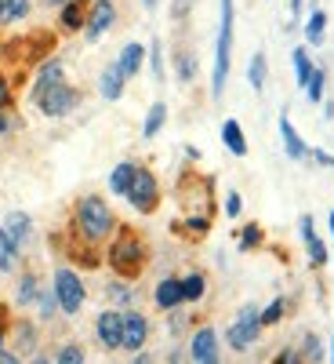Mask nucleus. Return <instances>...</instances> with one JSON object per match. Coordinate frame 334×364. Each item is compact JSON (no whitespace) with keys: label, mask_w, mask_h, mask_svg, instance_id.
<instances>
[{"label":"nucleus","mask_w":334,"mask_h":364,"mask_svg":"<svg viewBox=\"0 0 334 364\" xmlns=\"http://www.w3.org/2000/svg\"><path fill=\"white\" fill-rule=\"evenodd\" d=\"M157 4H160V0H142V8H145V11H157Z\"/></svg>","instance_id":"obj_54"},{"label":"nucleus","mask_w":334,"mask_h":364,"mask_svg":"<svg viewBox=\"0 0 334 364\" xmlns=\"http://www.w3.org/2000/svg\"><path fill=\"white\" fill-rule=\"evenodd\" d=\"M189 4H193V0H174V18L189 15Z\"/></svg>","instance_id":"obj_48"},{"label":"nucleus","mask_w":334,"mask_h":364,"mask_svg":"<svg viewBox=\"0 0 334 364\" xmlns=\"http://www.w3.org/2000/svg\"><path fill=\"white\" fill-rule=\"evenodd\" d=\"M135 161H120L113 171H109V190L116 193V197H128V190H131V178H135Z\"/></svg>","instance_id":"obj_24"},{"label":"nucleus","mask_w":334,"mask_h":364,"mask_svg":"<svg viewBox=\"0 0 334 364\" xmlns=\"http://www.w3.org/2000/svg\"><path fill=\"white\" fill-rule=\"evenodd\" d=\"M4 55H8V48H4V41H0V63H4Z\"/></svg>","instance_id":"obj_58"},{"label":"nucleus","mask_w":334,"mask_h":364,"mask_svg":"<svg viewBox=\"0 0 334 364\" xmlns=\"http://www.w3.org/2000/svg\"><path fill=\"white\" fill-rule=\"evenodd\" d=\"M149 73H153V80L157 84H164V44H160V37H153V44H149Z\"/></svg>","instance_id":"obj_38"},{"label":"nucleus","mask_w":334,"mask_h":364,"mask_svg":"<svg viewBox=\"0 0 334 364\" xmlns=\"http://www.w3.org/2000/svg\"><path fill=\"white\" fill-rule=\"evenodd\" d=\"M95 336L102 350H120V343H124V310H102L95 317Z\"/></svg>","instance_id":"obj_12"},{"label":"nucleus","mask_w":334,"mask_h":364,"mask_svg":"<svg viewBox=\"0 0 334 364\" xmlns=\"http://www.w3.org/2000/svg\"><path fill=\"white\" fill-rule=\"evenodd\" d=\"M8 331H11V317L0 306V353H8Z\"/></svg>","instance_id":"obj_45"},{"label":"nucleus","mask_w":334,"mask_h":364,"mask_svg":"<svg viewBox=\"0 0 334 364\" xmlns=\"http://www.w3.org/2000/svg\"><path fill=\"white\" fill-rule=\"evenodd\" d=\"M309 161H316L320 168H330L334 171V154H327V149H309Z\"/></svg>","instance_id":"obj_46"},{"label":"nucleus","mask_w":334,"mask_h":364,"mask_svg":"<svg viewBox=\"0 0 334 364\" xmlns=\"http://www.w3.org/2000/svg\"><path fill=\"white\" fill-rule=\"evenodd\" d=\"M167 364H186V350H171L167 353Z\"/></svg>","instance_id":"obj_49"},{"label":"nucleus","mask_w":334,"mask_h":364,"mask_svg":"<svg viewBox=\"0 0 334 364\" xmlns=\"http://www.w3.org/2000/svg\"><path fill=\"white\" fill-rule=\"evenodd\" d=\"M106 266L116 273L120 281H138L142 269L149 266V245L142 240V233L120 223V230L106 245Z\"/></svg>","instance_id":"obj_2"},{"label":"nucleus","mask_w":334,"mask_h":364,"mask_svg":"<svg viewBox=\"0 0 334 364\" xmlns=\"http://www.w3.org/2000/svg\"><path fill=\"white\" fill-rule=\"evenodd\" d=\"M323 117H327V120L334 117V99H327V102H323Z\"/></svg>","instance_id":"obj_52"},{"label":"nucleus","mask_w":334,"mask_h":364,"mask_svg":"<svg viewBox=\"0 0 334 364\" xmlns=\"http://www.w3.org/2000/svg\"><path fill=\"white\" fill-rule=\"evenodd\" d=\"M164 124H167V102H153L142 120V139H157L164 132Z\"/></svg>","instance_id":"obj_25"},{"label":"nucleus","mask_w":334,"mask_h":364,"mask_svg":"<svg viewBox=\"0 0 334 364\" xmlns=\"http://www.w3.org/2000/svg\"><path fill=\"white\" fill-rule=\"evenodd\" d=\"M330 262H334V252H330Z\"/></svg>","instance_id":"obj_60"},{"label":"nucleus","mask_w":334,"mask_h":364,"mask_svg":"<svg viewBox=\"0 0 334 364\" xmlns=\"http://www.w3.org/2000/svg\"><path fill=\"white\" fill-rule=\"evenodd\" d=\"M0 364H22V357L15 350H8V353H0Z\"/></svg>","instance_id":"obj_50"},{"label":"nucleus","mask_w":334,"mask_h":364,"mask_svg":"<svg viewBox=\"0 0 334 364\" xmlns=\"http://www.w3.org/2000/svg\"><path fill=\"white\" fill-rule=\"evenodd\" d=\"M116 26V4L113 0H91V11H87V26H84V37L95 44L102 41L109 29Z\"/></svg>","instance_id":"obj_10"},{"label":"nucleus","mask_w":334,"mask_h":364,"mask_svg":"<svg viewBox=\"0 0 334 364\" xmlns=\"http://www.w3.org/2000/svg\"><path fill=\"white\" fill-rule=\"evenodd\" d=\"M145 55H149V48H145V44H138V41L124 44V48H120V55H116L120 73H124L128 80H131V77H138V73H142V66H145Z\"/></svg>","instance_id":"obj_20"},{"label":"nucleus","mask_w":334,"mask_h":364,"mask_svg":"<svg viewBox=\"0 0 334 364\" xmlns=\"http://www.w3.org/2000/svg\"><path fill=\"white\" fill-rule=\"evenodd\" d=\"M51 364H87V353H84L80 343H62L58 353L51 357Z\"/></svg>","instance_id":"obj_37"},{"label":"nucleus","mask_w":334,"mask_h":364,"mask_svg":"<svg viewBox=\"0 0 334 364\" xmlns=\"http://www.w3.org/2000/svg\"><path fill=\"white\" fill-rule=\"evenodd\" d=\"M233 26H236V8L233 0H218V37H215V70H211V95H226V80L233 66Z\"/></svg>","instance_id":"obj_4"},{"label":"nucleus","mask_w":334,"mask_h":364,"mask_svg":"<svg viewBox=\"0 0 334 364\" xmlns=\"http://www.w3.org/2000/svg\"><path fill=\"white\" fill-rule=\"evenodd\" d=\"M262 336V306H255V302H247V306H240L236 317L229 321L226 328V346L233 353H247Z\"/></svg>","instance_id":"obj_5"},{"label":"nucleus","mask_w":334,"mask_h":364,"mask_svg":"<svg viewBox=\"0 0 334 364\" xmlns=\"http://www.w3.org/2000/svg\"><path fill=\"white\" fill-rule=\"evenodd\" d=\"M106 291H109V299L116 302V310H135V306H131V302H135V288H131V281H120V277H116Z\"/></svg>","instance_id":"obj_35"},{"label":"nucleus","mask_w":334,"mask_h":364,"mask_svg":"<svg viewBox=\"0 0 334 364\" xmlns=\"http://www.w3.org/2000/svg\"><path fill=\"white\" fill-rule=\"evenodd\" d=\"M11 102H15L11 77H8V73H0V113H4V109H11Z\"/></svg>","instance_id":"obj_42"},{"label":"nucleus","mask_w":334,"mask_h":364,"mask_svg":"<svg viewBox=\"0 0 334 364\" xmlns=\"http://www.w3.org/2000/svg\"><path fill=\"white\" fill-rule=\"evenodd\" d=\"M138 215H153V211L160 208V200H164V193H160V182H157V175L149 171V168H135V178H131V190H128V197H124Z\"/></svg>","instance_id":"obj_7"},{"label":"nucleus","mask_w":334,"mask_h":364,"mask_svg":"<svg viewBox=\"0 0 334 364\" xmlns=\"http://www.w3.org/2000/svg\"><path fill=\"white\" fill-rule=\"evenodd\" d=\"M8 343H15V353H18V357H22V353H33V350H37V343H40V331H37V324H33V321L18 317V321H11Z\"/></svg>","instance_id":"obj_17"},{"label":"nucleus","mask_w":334,"mask_h":364,"mask_svg":"<svg viewBox=\"0 0 334 364\" xmlns=\"http://www.w3.org/2000/svg\"><path fill=\"white\" fill-rule=\"evenodd\" d=\"M291 66H294V84L306 91V84H309L313 73H316V63H313L309 48H294V51H291Z\"/></svg>","instance_id":"obj_23"},{"label":"nucleus","mask_w":334,"mask_h":364,"mask_svg":"<svg viewBox=\"0 0 334 364\" xmlns=\"http://www.w3.org/2000/svg\"><path fill=\"white\" fill-rule=\"evenodd\" d=\"M327 226H330V237H334V208H330V215H327Z\"/></svg>","instance_id":"obj_57"},{"label":"nucleus","mask_w":334,"mask_h":364,"mask_svg":"<svg viewBox=\"0 0 334 364\" xmlns=\"http://www.w3.org/2000/svg\"><path fill=\"white\" fill-rule=\"evenodd\" d=\"M287 4H291V15H298V11H301V0H287Z\"/></svg>","instance_id":"obj_56"},{"label":"nucleus","mask_w":334,"mask_h":364,"mask_svg":"<svg viewBox=\"0 0 334 364\" xmlns=\"http://www.w3.org/2000/svg\"><path fill=\"white\" fill-rule=\"evenodd\" d=\"M87 11H91V0H69L66 8H58V26H62V33H84Z\"/></svg>","instance_id":"obj_18"},{"label":"nucleus","mask_w":334,"mask_h":364,"mask_svg":"<svg viewBox=\"0 0 334 364\" xmlns=\"http://www.w3.org/2000/svg\"><path fill=\"white\" fill-rule=\"evenodd\" d=\"M269 364H306V360H301V353H298V346H284L277 357H272Z\"/></svg>","instance_id":"obj_44"},{"label":"nucleus","mask_w":334,"mask_h":364,"mask_svg":"<svg viewBox=\"0 0 334 364\" xmlns=\"http://www.w3.org/2000/svg\"><path fill=\"white\" fill-rule=\"evenodd\" d=\"M29 364H51V357H44V353H37L33 360H29Z\"/></svg>","instance_id":"obj_55"},{"label":"nucleus","mask_w":334,"mask_h":364,"mask_svg":"<svg viewBox=\"0 0 334 364\" xmlns=\"http://www.w3.org/2000/svg\"><path fill=\"white\" fill-rule=\"evenodd\" d=\"M44 4H48V8H66L69 0H44Z\"/></svg>","instance_id":"obj_53"},{"label":"nucleus","mask_w":334,"mask_h":364,"mask_svg":"<svg viewBox=\"0 0 334 364\" xmlns=\"http://www.w3.org/2000/svg\"><path fill=\"white\" fill-rule=\"evenodd\" d=\"M66 80V63L62 58H44V63L37 66V77H33V87H29V99L40 95V91L55 87V84H62Z\"/></svg>","instance_id":"obj_16"},{"label":"nucleus","mask_w":334,"mask_h":364,"mask_svg":"<svg viewBox=\"0 0 334 364\" xmlns=\"http://www.w3.org/2000/svg\"><path fill=\"white\" fill-rule=\"evenodd\" d=\"M51 291H55L58 310H62L66 317H77V314L84 310V302H87V288H84L80 273H77L73 266H58V269H55Z\"/></svg>","instance_id":"obj_6"},{"label":"nucleus","mask_w":334,"mask_h":364,"mask_svg":"<svg viewBox=\"0 0 334 364\" xmlns=\"http://www.w3.org/2000/svg\"><path fill=\"white\" fill-rule=\"evenodd\" d=\"M124 91H128V77L120 73L116 63H109L102 73H99V95L106 102H116V99H124Z\"/></svg>","instance_id":"obj_19"},{"label":"nucleus","mask_w":334,"mask_h":364,"mask_svg":"<svg viewBox=\"0 0 334 364\" xmlns=\"http://www.w3.org/2000/svg\"><path fill=\"white\" fill-rule=\"evenodd\" d=\"M37 310H40V321H51V317H55L58 302H55V291H51V288H40V295H37Z\"/></svg>","instance_id":"obj_40"},{"label":"nucleus","mask_w":334,"mask_h":364,"mask_svg":"<svg viewBox=\"0 0 334 364\" xmlns=\"http://www.w3.org/2000/svg\"><path fill=\"white\" fill-rule=\"evenodd\" d=\"M131 364H153V353L142 350V353H135V360H131Z\"/></svg>","instance_id":"obj_51"},{"label":"nucleus","mask_w":334,"mask_h":364,"mask_svg":"<svg viewBox=\"0 0 334 364\" xmlns=\"http://www.w3.org/2000/svg\"><path fill=\"white\" fill-rule=\"evenodd\" d=\"M189 360L193 364H222V336L215 324H196L189 336Z\"/></svg>","instance_id":"obj_9"},{"label":"nucleus","mask_w":334,"mask_h":364,"mask_svg":"<svg viewBox=\"0 0 334 364\" xmlns=\"http://www.w3.org/2000/svg\"><path fill=\"white\" fill-rule=\"evenodd\" d=\"M327 37V11L323 8H313L309 18H306V44L309 48H320Z\"/></svg>","instance_id":"obj_26"},{"label":"nucleus","mask_w":334,"mask_h":364,"mask_svg":"<svg viewBox=\"0 0 334 364\" xmlns=\"http://www.w3.org/2000/svg\"><path fill=\"white\" fill-rule=\"evenodd\" d=\"M0 230L8 233V240L22 252L29 245V237H33V219H29V211H8L4 223H0Z\"/></svg>","instance_id":"obj_15"},{"label":"nucleus","mask_w":334,"mask_h":364,"mask_svg":"<svg viewBox=\"0 0 334 364\" xmlns=\"http://www.w3.org/2000/svg\"><path fill=\"white\" fill-rule=\"evenodd\" d=\"M178 204L186 211V219H207L215 223V182L211 175L186 168L178 175Z\"/></svg>","instance_id":"obj_3"},{"label":"nucleus","mask_w":334,"mask_h":364,"mask_svg":"<svg viewBox=\"0 0 334 364\" xmlns=\"http://www.w3.org/2000/svg\"><path fill=\"white\" fill-rule=\"evenodd\" d=\"M298 230H301V245H306V259H309V266H313V269H323V266L330 262V248L323 245V237L316 233V223H313L309 211L298 219Z\"/></svg>","instance_id":"obj_11"},{"label":"nucleus","mask_w":334,"mask_h":364,"mask_svg":"<svg viewBox=\"0 0 334 364\" xmlns=\"http://www.w3.org/2000/svg\"><path fill=\"white\" fill-rule=\"evenodd\" d=\"M116 230H120V219H116V211L109 208L106 197H99V193H84V197L73 204L69 237L77 240V245H84V248L109 245Z\"/></svg>","instance_id":"obj_1"},{"label":"nucleus","mask_w":334,"mask_h":364,"mask_svg":"<svg viewBox=\"0 0 334 364\" xmlns=\"http://www.w3.org/2000/svg\"><path fill=\"white\" fill-rule=\"evenodd\" d=\"M18 262H22V252L8 240V233L0 230V273H15V269H18Z\"/></svg>","instance_id":"obj_34"},{"label":"nucleus","mask_w":334,"mask_h":364,"mask_svg":"<svg viewBox=\"0 0 334 364\" xmlns=\"http://www.w3.org/2000/svg\"><path fill=\"white\" fill-rule=\"evenodd\" d=\"M33 0H0V26H15L22 18H29Z\"/></svg>","instance_id":"obj_28"},{"label":"nucleus","mask_w":334,"mask_h":364,"mask_svg":"<svg viewBox=\"0 0 334 364\" xmlns=\"http://www.w3.org/2000/svg\"><path fill=\"white\" fill-rule=\"evenodd\" d=\"M265 80H269L265 51H255V55H251V63H247V84H251L255 91H262V87H265Z\"/></svg>","instance_id":"obj_32"},{"label":"nucleus","mask_w":334,"mask_h":364,"mask_svg":"<svg viewBox=\"0 0 334 364\" xmlns=\"http://www.w3.org/2000/svg\"><path fill=\"white\" fill-rule=\"evenodd\" d=\"M174 77H178V84H193L196 80V55L193 51H178L174 55Z\"/></svg>","instance_id":"obj_33"},{"label":"nucleus","mask_w":334,"mask_h":364,"mask_svg":"<svg viewBox=\"0 0 334 364\" xmlns=\"http://www.w3.org/2000/svg\"><path fill=\"white\" fill-rule=\"evenodd\" d=\"M189 328V314H171V331H174V336H182V331H186Z\"/></svg>","instance_id":"obj_47"},{"label":"nucleus","mask_w":334,"mask_h":364,"mask_svg":"<svg viewBox=\"0 0 334 364\" xmlns=\"http://www.w3.org/2000/svg\"><path fill=\"white\" fill-rule=\"evenodd\" d=\"M222 142H226V149L233 157H247V139H244V128H240L236 117L222 120Z\"/></svg>","instance_id":"obj_22"},{"label":"nucleus","mask_w":334,"mask_h":364,"mask_svg":"<svg viewBox=\"0 0 334 364\" xmlns=\"http://www.w3.org/2000/svg\"><path fill=\"white\" fill-rule=\"evenodd\" d=\"M222 211H226L229 219H240V211H244V197H240L236 190H229V193H226V204H222Z\"/></svg>","instance_id":"obj_41"},{"label":"nucleus","mask_w":334,"mask_h":364,"mask_svg":"<svg viewBox=\"0 0 334 364\" xmlns=\"http://www.w3.org/2000/svg\"><path fill=\"white\" fill-rule=\"evenodd\" d=\"M153 302L164 314H174V310L186 306V299H182V277H160L157 288H153Z\"/></svg>","instance_id":"obj_14"},{"label":"nucleus","mask_w":334,"mask_h":364,"mask_svg":"<svg viewBox=\"0 0 334 364\" xmlns=\"http://www.w3.org/2000/svg\"><path fill=\"white\" fill-rule=\"evenodd\" d=\"M37 295H40V281H37V273L29 269L18 277V288H15V302L18 306H37Z\"/></svg>","instance_id":"obj_27"},{"label":"nucleus","mask_w":334,"mask_h":364,"mask_svg":"<svg viewBox=\"0 0 334 364\" xmlns=\"http://www.w3.org/2000/svg\"><path fill=\"white\" fill-rule=\"evenodd\" d=\"M298 353H301V360H306V364H323V339L316 336V331H306V336H301Z\"/></svg>","instance_id":"obj_30"},{"label":"nucleus","mask_w":334,"mask_h":364,"mask_svg":"<svg viewBox=\"0 0 334 364\" xmlns=\"http://www.w3.org/2000/svg\"><path fill=\"white\" fill-rule=\"evenodd\" d=\"M145 343H149V317L138 310H124V343H120V350L142 353Z\"/></svg>","instance_id":"obj_13"},{"label":"nucleus","mask_w":334,"mask_h":364,"mask_svg":"<svg viewBox=\"0 0 334 364\" xmlns=\"http://www.w3.org/2000/svg\"><path fill=\"white\" fill-rule=\"evenodd\" d=\"M330 364H334V331H330Z\"/></svg>","instance_id":"obj_59"},{"label":"nucleus","mask_w":334,"mask_h":364,"mask_svg":"<svg viewBox=\"0 0 334 364\" xmlns=\"http://www.w3.org/2000/svg\"><path fill=\"white\" fill-rule=\"evenodd\" d=\"M33 102H37V109H40L44 117H51V120L69 117V113L80 106V87H73L69 80H62V84L40 91V95H33Z\"/></svg>","instance_id":"obj_8"},{"label":"nucleus","mask_w":334,"mask_h":364,"mask_svg":"<svg viewBox=\"0 0 334 364\" xmlns=\"http://www.w3.org/2000/svg\"><path fill=\"white\" fill-rule=\"evenodd\" d=\"M204 295H207V277L200 269L186 273V277H182V299H186V302H200Z\"/></svg>","instance_id":"obj_29"},{"label":"nucleus","mask_w":334,"mask_h":364,"mask_svg":"<svg viewBox=\"0 0 334 364\" xmlns=\"http://www.w3.org/2000/svg\"><path fill=\"white\" fill-rule=\"evenodd\" d=\"M22 128V120L11 113V109H4V113H0V139H4V135H11V132H18Z\"/></svg>","instance_id":"obj_43"},{"label":"nucleus","mask_w":334,"mask_h":364,"mask_svg":"<svg viewBox=\"0 0 334 364\" xmlns=\"http://www.w3.org/2000/svg\"><path fill=\"white\" fill-rule=\"evenodd\" d=\"M262 245H265L262 226H258V223H244V230L236 233V248H240V252H255V248H262Z\"/></svg>","instance_id":"obj_31"},{"label":"nucleus","mask_w":334,"mask_h":364,"mask_svg":"<svg viewBox=\"0 0 334 364\" xmlns=\"http://www.w3.org/2000/svg\"><path fill=\"white\" fill-rule=\"evenodd\" d=\"M287 306H291V302H287L284 295H277L272 302H265V306H262V328H272V324H280V321L287 317Z\"/></svg>","instance_id":"obj_36"},{"label":"nucleus","mask_w":334,"mask_h":364,"mask_svg":"<svg viewBox=\"0 0 334 364\" xmlns=\"http://www.w3.org/2000/svg\"><path fill=\"white\" fill-rule=\"evenodd\" d=\"M306 95H309V102H323L327 99V70L323 66H316L313 80L306 84Z\"/></svg>","instance_id":"obj_39"},{"label":"nucleus","mask_w":334,"mask_h":364,"mask_svg":"<svg viewBox=\"0 0 334 364\" xmlns=\"http://www.w3.org/2000/svg\"><path fill=\"white\" fill-rule=\"evenodd\" d=\"M280 139H284V154L291 161H309V146L298 135V128L291 124V117H280Z\"/></svg>","instance_id":"obj_21"}]
</instances>
